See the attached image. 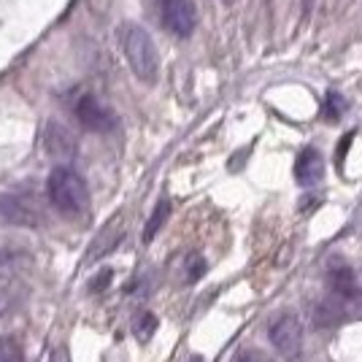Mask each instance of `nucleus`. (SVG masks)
Here are the masks:
<instances>
[{
    "label": "nucleus",
    "mask_w": 362,
    "mask_h": 362,
    "mask_svg": "<svg viewBox=\"0 0 362 362\" xmlns=\"http://www.w3.org/2000/svg\"><path fill=\"white\" fill-rule=\"evenodd\" d=\"M119 44L124 52V60L130 65V71L136 74V78L151 84L160 74V54H157V46H154L149 33L136 22H124L119 28Z\"/></svg>",
    "instance_id": "obj_1"
},
{
    "label": "nucleus",
    "mask_w": 362,
    "mask_h": 362,
    "mask_svg": "<svg viewBox=\"0 0 362 362\" xmlns=\"http://www.w3.org/2000/svg\"><path fill=\"white\" fill-rule=\"evenodd\" d=\"M46 197L60 214L78 216V214H84L87 203H90V189H87V181L81 179L74 168L57 165L46 179Z\"/></svg>",
    "instance_id": "obj_2"
},
{
    "label": "nucleus",
    "mask_w": 362,
    "mask_h": 362,
    "mask_svg": "<svg viewBox=\"0 0 362 362\" xmlns=\"http://www.w3.org/2000/svg\"><path fill=\"white\" fill-rule=\"evenodd\" d=\"M273 349L284 357V360H298L303 351V327L300 319L295 314H281L268 330Z\"/></svg>",
    "instance_id": "obj_3"
},
{
    "label": "nucleus",
    "mask_w": 362,
    "mask_h": 362,
    "mask_svg": "<svg viewBox=\"0 0 362 362\" xmlns=\"http://www.w3.org/2000/svg\"><path fill=\"white\" fill-rule=\"evenodd\" d=\"M160 16L170 35L189 38L197 28L195 0H160Z\"/></svg>",
    "instance_id": "obj_4"
},
{
    "label": "nucleus",
    "mask_w": 362,
    "mask_h": 362,
    "mask_svg": "<svg viewBox=\"0 0 362 362\" xmlns=\"http://www.w3.org/2000/svg\"><path fill=\"white\" fill-rule=\"evenodd\" d=\"M74 114H76V119L81 122V127H87L90 133H108V130H114V124H117L114 111H111L106 103H100L92 92H84V95L76 98Z\"/></svg>",
    "instance_id": "obj_5"
},
{
    "label": "nucleus",
    "mask_w": 362,
    "mask_h": 362,
    "mask_svg": "<svg viewBox=\"0 0 362 362\" xmlns=\"http://www.w3.org/2000/svg\"><path fill=\"white\" fill-rule=\"evenodd\" d=\"M0 219L11 222L19 227H38L44 222V216L38 211V206L22 195H3L0 197Z\"/></svg>",
    "instance_id": "obj_6"
},
{
    "label": "nucleus",
    "mask_w": 362,
    "mask_h": 362,
    "mask_svg": "<svg viewBox=\"0 0 362 362\" xmlns=\"http://www.w3.org/2000/svg\"><path fill=\"white\" fill-rule=\"evenodd\" d=\"M322 176H325V160H322V154L314 146H305L298 154V160H295V179H298L300 187H314V184L322 181Z\"/></svg>",
    "instance_id": "obj_7"
},
{
    "label": "nucleus",
    "mask_w": 362,
    "mask_h": 362,
    "mask_svg": "<svg viewBox=\"0 0 362 362\" xmlns=\"http://www.w3.org/2000/svg\"><path fill=\"white\" fill-rule=\"evenodd\" d=\"M44 149H46V154L54 157V160H68V157L76 151V141H74V136H71V130L62 127V124H57V122L46 124Z\"/></svg>",
    "instance_id": "obj_8"
},
{
    "label": "nucleus",
    "mask_w": 362,
    "mask_h": 362,
    "mask_svg": "<svg viewBox=\"0 0 362 362\" xmlns=\"http://www.w3.org/2000/svg\"><path fill=\"white\" fill-rule=\"evenodd\" d=\"M22 300H25V287L11 276H0V317L16 311Z\"/></svg>",
    "instance_id": "obj_9"
},
{
    "label": "nucleus",
    "mask_w": 362,
    "mask_h": 362,
    "mask_svg": "<svg viewBox=\"0 0 362 362\" xmlns=\"http://www.w3.org/2000/svg\"><path fill=\"white\" fill-rule=\"evenodd\" d=\"M330 287L338 298L349 300V298L357 292V287H354V271L346 268V265H335V268H330Z\"/></svg>",
    "instance_id": "obj_10"
},
{
    "label": "nucleus",
    "mask_w": 362,
    "mask_h": 362,
    "mask_svg": "<svg viewBox=\"0 0 362 362\" xmlns=\"http://www.w3.org/2000/svg\"><path fill=\"white\" fill-rule=\"evenodd\" d=\"M346 319V311H344V303L341 300H325L317 305V322L319 327H332V325H338V322H344Z\"/></svg>",
    "instance_id": "obj_11"
},
{
    "label": "nucleus",
    "mask_w": 362,
    "mask_h": 362,
    "mask_svg": "<svg viewBox=\"0 0 362 362\" xmlns=\"http://www.w3.org/2000/svg\"><path fill=\"white\" fill-rule=\"evenodd\" d=\"M168 216H170V203H168V200H160V203L154 206V211H151L146 227H144V241L146 243L154 241V235L163 230V225L168 222Z\"/></svg>",
    "instance_id": "obj_12"
},
{
    "label": "nucleus",
    "mask_w": 362,
    "mask_h": 362,
    "mask_svg": "<svg viewBox=\"0 0 362 362\" xmlns=\"http://www.w3.org/2000/svg\"><path fill=\"white\" fill-rule=\"evenodd\" d=\"M0 362H25V349L14 335H0Z\"/></svg>",
    "instance_id": "obj_13"
},
{
    "label": "nucleus",
    "mask_w": 362,
    "mask_h": 362,
    "mask_svg": "<svg viewBox=\"0 0 362 362\" xmlns=\"http://www.w3.org/2000/svg\"><path fill=\"white\" fill-rule=\"evenodd\" d=\"M184 279L189 281V284H195V281H200V276L206 273V259H203V255H197V252H192V255H187V259H184Z\"/></svg>",
    "instance_id": "obj_14"
},
{
    "label": "nucleus",
    "mask_w": 362,
    "mask_h": 362,
    "mask_svg": "<svg viewBox=\"0 0 362 362\" xmlns=\"http://www.w3.org/2000/svg\"><path fill=\"white\" fill-rule=\"evenodd\" d=\"M157 330V317L149 314V311H144V314H138V319L133 322V332L138 335V341H149L151 335Z\"/></svg>",
    "instance_id": "obj_15"
},
{
    "label": "nucleus",
    "mask_w": 362,
    "mask_h": 362,
    "mask_svg": "<svg viewBox=\"0 0 362 362\" xmlns=\"http://www.w3.org/2000/svg\"><path fill=\"white\" fill-rule=\"evenodd\" d=\"M344 311H346V317L362 319V292H354V295L349 298L346 305H344Z\"/></svg>",
    "instance_id": "obj_16"
},
{
    "label": "nucleus",
    "mask_w": 362,
    "mask_h": 362,
    "mask_svg": "<svg viewBox=\"0 0 362 362\" xmlns=\"http://www.w3.org/2000/svg\"><path fill=\"white\" fill-rule=\"evenodd\" d=\"M238 362H271V357L262 354L259 349H249V351H243L241 357H238Z\"/></svg>",
    "instance_id": "obj_17"
},
{
    "label": "nucleus",
    "mask_w": 362,
    "mask_h": 362,
    "mask_svg": "<svg viewBox=\"0 0 362 362\" xmlns=\"http://www.w3.org/2000/svg\"><path fill=\"white\" fill-rule=\"evenodd\" d=\"M108 284H111V271H100V276H98V279H92L90 287L95 289V292H100V289L108 287Z\"/></svg>",
    "instance_id": "obj_18"
},
{
    "label": "nucleus",
    "mask_w": 362,
    "mask_h": 362,
    "mask_svg": "<svg viewBox=\"0 0 362 362\" xmlns=\"http://www.w3.org/2000/svg\"><path fill=\"white\" fill-rule=\"evenodd\" d=\"M49 362H71V354H68V349H54L52 351V357H49Z\"/></svg>",
    "instance_id": "obj_19"
},
{
    "label": "nucleus",
    "mask_w": 362,
    "mask_h": 362,
    "mask_svg": "<svg viewBox=\"0 0 362 362\" xmlns=\"http://www.w3.org/2000/svg\"><path fill=\"white\" fill-rule=\"evenodd\" d=\"M189 362H206V360H203V357H192Z\"/></svg>",
    "instance_id": "obj_20"
},
{
    "label": "nucleus",
    "mask_w": 362,
    "mask_h": 362,
    "mask_svg": "<svg viewBox=\"0 0 362 362\" xmlns=\"http://www.w3.org/2000/svg\"><path fill=\"white\" fill-rule=\"evenodd\" d=\"M225 3H230V0H225Z\"/></svg>",
    "instance_id": "obj_21"
}]
</instances>
